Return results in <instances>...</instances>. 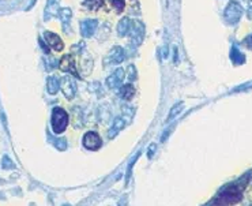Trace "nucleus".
I'll return each mask as SVG.
<instances>
[{
  "mask_svg": "<svg viewBox=\"0 0 252 206\" xmlns=\"http://www.w3.org/2000/svg\"><path fill=\"white\" fill-rule=\"evenodd\" d=\"M101 138L95 131H89L83 135V146L89 150H98L101 148Z\"/></svg>",
  "mask_w": 252,
  "mask_h": 206,
  "instance_id": "20e7f679",
  "label": "nucleus"
},
{
  "mask_svg": "<svg viewBox=\"0 0 252 206\" xmlns=\"http://www.w3.org/2000/svg\"><path fill=\"white\" fill-rule=\"evenodd\" d=\"M51 123H52V130L56 134H61L63 131L67 129L68 126V113L66 111L60 108V107H56L52 111V119H51Z\"/></svg>",
  "mask_w": 252,
  "mask_h": 206,
  "instance_id": "f03ea898",
  "label": "nucleus"
},
{
  "mask_svg": "<svg viewBox=\"0 0 252 206\" xmlns=\"http://www.w3.org/2000/svg\"><path fill=\"white\" fill-rule=\"evenodd\" d=\"M123 127H124V120H123V117H116L115 120H113L112 127H110V130H109L108 132L109 138H115L116 135L123 130Z\"/></svg>",
  "mask_w": 252,
  "mask_h": 206,
  "instance_id": "ddd939ff",
  "label": "nucleus"
},
{
  "mask_svg": "<svg viewBox=\"0 0 252 206\" xmlns=\"http://www.w3.org/2000/svg\"><path fill=\"white\" fill-rule=\"evenodd\" d=\"M243 13H244V8L241 7V4L238 1H236V0H232L224 11L225 21L229 25H236L241 19Z\"/></svg>",
  "mask_w": 252,
  "mask_h": 206,
  "instance_id": "7ed1b4c3",
  "label": "nucleus"
},
{
  "mask_svg": "<svg viewBox=\"0 0 252 206\" xmlns=\"http://www.w3.org/2000/svg\"><path fill=\"white\" fill-rule=\"evenodd\" d=\"M244 45L247 48L252 49V35H250L247 38H244Z\"/></svg>",
  "mask_w": 252,
  "mask_h": 206,
  "instance_id": "4be33fe9",
  "label": "nucleus"
},
{
  "mask_svg": "<svg viewBox=\"0 0 252 206\" xmlns=\"http://www.w3.org/2000/svg\"><path fill=\"white\" fill-rule=\"evenodd\" d=\"M144 35V26L139 21L132 22V28H131V41H134L138 45L141 44Z\"/></svg>",
  "mask_w": 252,
  "mask_h": 206,
  "instance_id": "1a4fd4ad",
  "label": "nucleus"
},
{
  "mask_svg": "<svg viewBox=\"0 0 252 206\" xmlns=\"http://www.w3.org/2000/svg\"><path fill=\"white\" fill-rule=\"evenodd\" d=\"M61 88H63V92H64V94H66L68 98H72V97L75 96V86L74 82L71 81V78L66 76V78L63 79V82H61Z\"/></svg>",
  "mask_w": 252,
  "mask_h": 206,
  "instance_id": "f8f14e48",
  "label": "nucleus"
},
{
  "mask_svg": "<svg viewBox=\"0 0 252 206\" xmlns=\"http://www.w3.org/2000/svg\"><path fill=\"white\" fill-rule=\"evenodd\" d=\"M102 6H104V0H83V7L91 10V11H97Z\"/></svg>",
  "mask_w": 252,
  "mask_h": 206,
  "instance_id": "2eb2a0df",
  "label": "nucleus"
},
{
  "mask_svg": "<svg viewBox=\"0 0 252 206\" xmlns=\"http://www.w3.org/2000/svg\"><path fill=\"white\" fill-rule=\"evenodd\" d=\"M98 28V22L97 19H85L81 23V33L85 38H89L94 35L95 30Z\"/></svg>",
  "mask_w": 252,
  "mask_h": 206,
  "instance_id": "0eeeda50",
  "label": "nucleus"
},
{
  "mask_svg": "<svg viewBox=\"0 0 252 206\" xmlns=\"http://www.w3.org/2000/svg\"><path fill=\"white\" fill-rule=\"evenodd\" d=\"M247 15H248V18L252 21V0L248 1V8H247Z\"/></svg>",
  "mask_w": 252,
  "mask_h": 206,
  "instance_id": "5701e85b",
  "label": "nucleus"
},
{
  "mask_svg": "<svg viewBox=\"0 0 252 206\" xmlns=\"http://www.w3.org/2000/svg\"><path fill=\"white\" fill-rule=\"evenodd\" d=\"M126 76V71L123 69H116L113 71V74L107 78V86L109 89H115V88H119L122 85L123 79Z\"/></svg>",
  "mask_w": 252,
  "mask_h": 206,
  "instance_id": "423d86ee",
  "label": "nucleus"
},
{
  "mask_svg": "<svg viewBox=\"0 0 252 206\" xmlns=\"http://www.w3.org/2000/svg\"><path fill=\"white\" fill-rule=\"evenodd\" d=\"M153 150H156V145L151 144L150 145V153H149V158H151V154H153Z\"/></svg>",
  "mask_w": 252,
  "mask_h": 206,
  "instance_id": "b1692460",
  "label": "nucleus"
},
{
  "mask_svg": "<svg viewBox=\"0 0 252 206\" xmlns=\"http://www.w3.org/2000/svg\"><path fill=\"white\" fill-rule=\"evenodd\" d=\"M48 85H49V86H48V90H49V93H52V94H54V93L57 92V89H59V86H57V81H56L54 78H51Z\"/></svg>",
  "mask_w": 252,
  "mask_h": 206,
  "instance_id": "6ab92c4d",
  "label": "nucleus"
},
{
  "mask_svg": "<svg viewBox=\"0 0 252 206\" xmlns=\"http://www.w3.org/2000/svg\"><path fill=\"white\" fill-rule=\"evenodd\" d=\"M241 190L240 186L233 185L226 187L224 191L218 195L217 198L214 199V205L216 206H232L237 204L241 201L243 195H241Z\"/></svg>",
  "mask_w": 252,
  "mask_h": 206,
  "instance_id": "f257e3e1",
  "label": "nucleus"
},
{
  "mask_svg": "<svg viewBox=\"0 0 252 206\" xmlns=\"http://www.w3.org/2000/svg\"><path fill=\"white\" fill-rule=\"evenodd\" d=\"M60 70L64 73H71L75 76H78V71H76V64L72 55L63 56V59L60 60Z\"/></svg>",
  "mask_w": 252,
  "mask_h": 206,
  "instance_id": "6e6552de",
  "label": "nucleus"
},
{
  "mask_svg": "<svg viewBox=\"0 0 252 206\" xmlns=\"http://www.w3.org/2000/svg\"><path fill=\"white\" fill-rule=\"evenodd\" d=\"M231 60L233 62V64H236V66H240V64H243L245 62V56L240 52L237 49V47H232L231 49Z\"/></svg>",
  "mask_w": 252,
  "mask_h": 206,
  "instance_id": "4468645a",
  "label": "nucleus"
},
{
  "mask_svg": "<svg viewBox=\"0 0 252 206\" xmlns=\"http://www.w3.org/2000/svg\"><path fill=\"white\" fill-rule=\"evenodd\" d=\"M134 93H135V90H134V86L132 85H124L120 90V94L123 96L124 100H131L132 97H134Z\"/></svg>",
  "mask_w": 252,
  "mask_h": 206,
  "instance_id": "dca6fc26",
  "label": "nucleus"
},
{
  "mask_svg": "<svg viewBox=\"0 0 252 206\" xmlns=\"http://www.w3.org/2000/svg\"><path fill=\"white\" fill-rule=\"evenodd\" d=\"M71 15H72L71 10H70V8H64V10H63V21L64 22L70 21V19H71Z\"/></svg>",
  "mask_w": 252,
  "mask_h": 206,
  "instance_id": "412c9836",
  "label": "nucleus"
},
{
  "mask_svg": "<svg viewBox=\"0 0 252 206\" xmlns=\"http://www.w3.org/2000/svg\"><path fill=\"white\" fill-rule=\"evenodd\" d=\"M126 59V55H124V49L122 47H113L109 52L108 57L105 59V63H112V64H119L122 63L123 60Z\"/></svg>",
  "mask_w": 252,
  "mask_h": 206,
  "instance_id": "9d476101",
  "label": "nucleus"
},
{
  "mask_svg": "<svg viewBox=\"0 0 252 206\" xmlns=\"http://www.w3.org/2000/svg\"><path fill=\"white\" fill-rule=\"evenodd\" d=\"M131 28H132V22L129 18L124 17L120 19V22L117 23V35L119 37H126L131 32Z\"/></svg>",
  "mask_w": 252,
  "mask_h": 206,
  "instance_id": "9b49d317",
  "label": "nucleus"
},
{
  "mask_svg": "<svg viewBox=\"0 0 252 206\" xmlns=\"http://www.w3.org/2000/svg\"><path fill=\"white\" fill-rule=\"evenodd\" d=\"M110 1V6L117 10V11H123L126 7V1L124 0H109Z\"/></svg>",
  "mask_w": 252,
  "mask_h": 206,
  "instance_id": "a211bd4d",
  "label": "nucleus"
},
{
  "mask_svg": "<svg viewBox=\"0 0 252 206\" xmlns=\"http://www.w3.org/2000/svg\"><path fill=\"white\" fill-rule=\"evenodd\" d=\"M184 110V103L183 101H180V103H177L176 105H173V107H172V110H170V112H169V116H168V120H173V119H175V116H177V115H179V113H180V112H181V111Z\"/></svg>",
  "mask_w": 252,
  "mask_h": 206,
  "instance_id": "f3484780",
  "label": "nucleus"
},
{
  "mask_svg": "<svg viewBox=\"0 0 252 206\" xmlns=\"http://www.w3.org/2000/svg\"><path fill=\"white\" fill-rule=\"evenodd\" d=\"M245 1H250V0H245Z\"/></svg>",
  "mask_w": 252,
  "mask_h": 206,
  "instance_id": "393cba45",
  "label": "nucleus"
},
{
  "mask_svg": "<svg viewBox=\"0 0 252 206\" xmlns=\"http://www.w3.org/2000/svg\"><path fill=\"white\" fill-rule=\"evenodd\" d=\"M44 38H45L48 45L54 49V51H56V52H61L63 48H64V42H63V40H61L60 37L56 35V33L45 32V33H44Z\"/></svg>",
  "mask_w": 252,
  "mask_h": 206,
  "instance_id": "39448f33",
  "label": "nucleus"
},
{
  "mask_svg": "<svg viewBox=\"0 0 252 206\" xmlns=\"http://www.w3.org/2000/svg\"><path fill=\"white\" fill-rule=\"evenodd\" d=\"M128 79L129 81L136 79V69L134 67V66H129L128 67Z\"/></svg>",
  "mask_w": 252,
  "mask_h": 206,
  "instance_id": "aec40b11",
  "label": "nucleus"
}]
</instances>
